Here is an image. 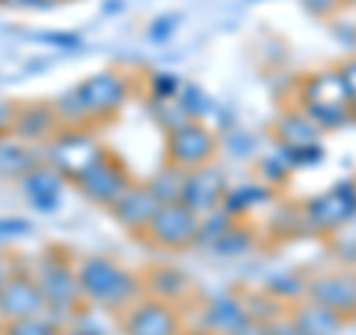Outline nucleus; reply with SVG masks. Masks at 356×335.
<instances>
[{"label":"nucleus","instance_id":"nucleus-1","mask_svg":"<svg viewBox=\"0 0 356 335\" xmlns=\"http://www.w3.org/2000/svg\"><path fill=\"white\" fill-rule=\"evenodd\" d=\"M77 282H81L86 306L113 311V315H125L134 303L146 297L143 276L122 267L116 259H107V255H83L77 261Z\"/></svg>","mask_w":356,"mask_h":335},{"label":"nucleus","instance_id":"nucleus-2","mask_svg":"<svg viewBox=\"0 0 356 335\" xmlns=\"http://www.w3.org/2000/svg\"><path fill=\"white\" fill-rule=\"evenodd\" d=\"M297 107L315 122L321 131H339L353 122V110L344 92L339 69H324L306 74L297 86Z\"/></svg>","mask_w":356,"mask_h":335},{"label":"nucleus","instance_id":"nucleus-3","mask_svg":"<svg viewBox=\"0 0 356 335\" xmlns=\"http://www.w3.org/2000/svg\"><path fill=\"white\" fill-rule=\"evenodd\" d=\"M33 276L39 282V291L44 297V309L54 318H74L83 306L81 282H77V261L60 247H48L33 267Z\"/></svg>","mask_w":356,"mask_h":335},{"label":"nucleus","instance_id":"nucleus-4","mask_svg":"<svg viewBox=\"0 0 356 335\" xmlns=\"http://www.w3.org/2000/svg\"><path fill=\"white\" fill-rule=\"evenodd\" d=\"M107 154L92 128H63L48 146L42 149L44 163H51L69 184H77L92 166Z\"/></svg>","mask_w":356,"mask_h":335},{"label":"nucleus","instance_id":"nucleus-5","mask_svg":"<svg viewBox=\"0 0 356 335\" xmlns=\"http://www.w3.org/2000/svg\"><path fill=\"white\" fill-rule=\"evenodd\" d=\"M74 92L86 110L89 125H102V122H113L122 113V107L128 104L131 81H128V74H122L119 69H104V72L83 77V81L74 86Z\"/></svg>","mask_w":356,"mask_h":335},{"label":"nucleus","instance_id":"nucleus-6","mask_svg":"<svg viewBox=\"0 0 356 335\" xmlns=\"http://www.w3.org/2000/svg\"><path fill=\"white\" fill-rule=\"evenodd\" d=\"M300 208H303L306 234H324V238H330L332 231L348 226L356 217V181L348 178V181L332 184L324 193L306 199Z\"/></svg>","mask_w":356,"mask_h":335},{"label":"nucleus","instance_id":"nucleus-7","mask_svg":"<svg viewBox=\"0 0 356 335\" xmlns=\"http://www.w3.org/2000/svg\"><path fill=\"white\" fill-rule=\"evenodd\" d=\"M217 133L211 131L205 122H184L172 131H166V149H163V161L170 166L191 172L199 166L214 163L217 158Z\"/></svg>","mask_w":356,"mask_h":335},{"label":"nucleus","instance_id":"nucleus-8","mask_svg":"<svg viewBox=\"0 0 356 335\" xmlns=\"http://www.w3.org/2000/svg\"><path fill=\"white\" fill-rule=\"evenodd\" d=\"M196 234H199V217L181 202L161 205L154 214L152 226L143 234V240L149 247H158L166 252H184L196 247Z\"/></svg>","mask_w":356,"mask_h":335},{"label":"nucleus","instance_id":"nucleus-9","mask_svg":"<svg viewBox=\"0 0 356 335\" xmlns=\"http://www.w3.org/2000/svg\"><path fill=\"white\" fill-rule=\"evenodd\" d=\"M131 184H134V178H131V172H128L125 161L107 149L104 158L98 161L74 187H77V193H81L86 202H92V205H98V208L110 211L122 196H125V190H128Z\"/></svg>","mask_w":356,"mask_h":335},{"label":"nucleus","instance_id":"nucleus-10","mask_svg":"<svg viewBox=\"0 0 356 335\" xmlns=\"http://www.w3.org/2000/svg\"><path fill=\"white\" fill-rule=\"evenodd\" d=\"M229 187H232L229 178L217 163L199 166V170H191L184 175L181 205L191 208L196 217H208L222 208V199H226Z\"/></svg>","mask_w":356,"mask_h":335},{"label":"nucleus","instance_id":"nucleus-11","mask_svg":"<svg viewBox=\"0 0 356 335\" xmlns=\"http://www.w3.org/2000/svg\"><path fill=\"white\" fill-rule=\"evenodd\" d=\"M44 311L48 309H44V297L39 291V282H36V276H33V270L13 267L3 291H0V318L6 323H13V320L39 318Z\"/></svg>","mask_w":356,"mask_h":335},{"label":"nucleus","instance_id":"nucleus-12","mask_svg":"<svg viewBox=\"0 0 356 335\" xmlns=\"http://www.w3.org/2000/svg\"><path fill=\"white\" fill-rule=\"evenodd\" d=\"M306 300L327 306L344 320H356V267H344V270L309 279Z\"/></svg>","mask_w":356,"mask_h":335},{"label":"nucleus","instance_id":"nucleus-13","mask_svg":"<svg viewBox=\"0 0 356 335\" xmlns=\"http://www.w3.org/2000/svg\"><path fill=\"white\" fill-rule=\"evenodd\" d=\"M125 335H181V315L175 306L143 297L122 315Z\"/></svg>","mask_w":356,"mask_h":335},{"label":"nucleus","instance_id":"nucleus-14","mask_svg":"<svg viewBox=\"0 0 356 335\" xmlns=\"http://www.w3.org/2000/svg\"><path fill=\"white\" fill-rule=\"evenodd\" d=\"M63 131V122L57 116L54 101H18L13 137H18L27 146H48V142Z\"/></svg>","mask_w":356,"mask_h":335},{"label":"nucleus","instance_id":"nucleus-15","mask_svg":"<svg viewBox=\"0 0 356 335\" xmlns=\"http://www.w3.org/2000/svg\"><path fill=\"white\" fill-rule=\"evenodd\" d=\"M158 208H161V202H158V196L149 190V184L146 181H134L125 190V196L110 208V214H113V220L119 222L122 229L143 240V234H146V229L152 226Z\"/></svg>","mask_w":356,"mask_h":335},{"label":"nucleus","instance_id":"nucleus-16","mask_svg":"<svg viewBox=\"0 0 356 335\" xmlns=\"http://www.w3.org/2000/svg\"><path fill=\"white\" fill-rule=\"evenodd\" d=\"M65 178L54 170L51 163H39L30 175L21 178V190H24V199L33 211L39 214H54L63 205V190H65Z\"/></svg>","mask_w":356,"mask_h":335},{"label":"nucleus","instance_id":"nucleus-17","mask_svg":"<svg viewBox=\"0 0 356 335\" xmlns=\"http://www.w3.org/2000/svg\"><path fill=\"white\" fill-rule=\"evenodd\" d=\"M247 320H250L247 300H241L238 294H217L202 309V323L211 335H235Z\"/></svg>","mask_w":356,"mask_h":335},{"label":"nucleus","instance_id":"nucleus-18","mask_svg":"<svg viewBox=\"0 0 356 335\" xmlns=\"http://www.w3.org/2000/svg\"><path fill=\"white\" fill-rule=\"evenodd\" d=\"M143 291L152 300H161L166 306H181L187 297L193 294V285L178 267L158 264L143 273Z\"/></svg>","mask_w":356,"mask_h":335},{"label":"nucleus","instance_id":"nucleus-19","mask_svg":"<svg viewBox=\"0 0 356 335\" xmlns=\"http://www.w3.org/2000/svg\"><path fill=\"white\" fill-rule=\"evenodd\" d=\"M321 131L300 107H291L273 122V140L280 142V149H303L321 142Z\"/></svg>","mask_w":356,"mask_h":335},{"label":"nucleus","instance_id":"nucleus-20","mask_svg":"<svg viewBox=\"0 0 356 335\" xmlns=\"http://www.w3.org/2000/svg\"><path fill=\"white\" fill-rule=\"evenodd\" d=\"M288 318H291L297 335H341L344 323H348L341 315L330 311L321 303H312V300H303V303L291 306Z\"/></svg>","mask_w":356,"mask_h":335},{"label":"nucleus","instance_id":"nucleus-21","mask_svg":"<svg viewBox=\"0 0 356 335\" xmlns=\"http://www.w3.org/2000/svg\"><path fill=\"white\" fill-rule=\"evenodd\" d=\"M44 158L36 152V146H27L18 137H0V178L6 181H21L24 175H30Z\"/></svg>","mask_w":356,"mask_h":335},{"label":"nucleus","instance_id":"nucleus-22","mask_svg":"<svg viewBox=\"0 0 356 335\" xmlns=\"http://www.w3.org/2000/svg\"><path fill=\"white\" fill-rule=\"evenodd\" d=\"M273 187L267 184H238V187H229L226 199H222V211L232 217V220H247L255 208H261L267 202H273Z\"/></svg>","mask_w":356,"mask_h":335},{"label":"nucleus","instance_id":"nucleus-23","mask_svg":"<svg viewBox=\"0 0 356 335\" xmlns=\"http://www.w3.org/2000/svg\"><path fill=\"white\" fill-rule=\"evenodd\" d=\"M264 294L270 300H276L280 306H297L309 297V282L297 273H276V276L267 279Z\"/></svg>","mask_w":356,"mask_h":335},{"label":"nucleus","instance_id":"nucleus-24","mask_svg":"<svg viewBox=\"0 0 356 335\" xmlns=\"http://www.w3.org/2000/svg\"><path fill=\"white\" fill-rule=\"evenodd\" d=\"M184 170H178V166H170L163 163L158 172L149 178V190L154 196H158L161 205H170V202H181V187H184Z\"/></svg>","mask_w":356,"mask_h":335},{"label":"nucleus","instance_id":"nucleus-25","mask_svg":"<svg viewBox=\"0 0 356 335\" xmlns=\"http://www.w3.org/2000/svg\"><path fill=\"white\" fill-rule=\"evenodd\" d=\"M252 243H255V231L247 226V220H235L232 222V229L214 243V252L226 255V259H235V255L250 252Z\"/></svg>","mask_w":356,"mask_h":335},{"label":"nucleus","instance_id":"nucleus-26","mask_svg":"<svg viewBox=\"0 0 356 335\" xmlns=\"http://www.w3.org/2000/svg\"><path fill=\"white\" fill-rule=\"evenodd\" d=\"M175 104L181 107V113L191 119V122H202L211 113V110H214L208 92H205L202 86H196V83H184L181 92H178V98H175Z\"/></svg>","mask_w":356,"mask_h":335},{"label":"nucleus","instance_id":"nucleus-27","mask_svg":"<svg viewBox=\"0 0 356 335\" xmlns=\"http://www.w3.org/2000/svg\"><path fill=\"white\" fill-rule=\"evenodd\" d=\"M327 247H330L336 261H341L344 267H356V217L348 222V226H341L339 231L330 234Z\"/></svg>","mask_w":356,"mask_h":335},{"label":"nucleus","instance_id":"nucleus-28","mask_svg":"<svg viewBox=\"0 0 356 335\" xmlns=\"http://www.w3.org/2000/svg\"><path fill=\"white\" fill-rule=\"evenodd\" d=\"M232 220L226 211H214V214L208 217H199V234H196V247H205V250H214V243L232 229Z\"/></svg>","mask_w":356,"mask_h":335},{"label":"nucleus","instance_id":"nucleus-29","mask_svg":"<svg viewBox=\"0 0 356 335\" xmlns=\"http://www.w3.org/2000/svg\"><path fill=\"white\" fill-rule=\"evenodd\" d=\"M181 77L172 72H149V98L152 104H170L181 92Z\"/></svg>","mask_w":356,"mask_h":335},{"label":"nucleus","instance_id":"nucleus-30","mask_svg":"<svg viewBox=\"0 0 356 335\" xmlns=\"http://www.w3.org/2000/svg\"><path fill=\"white\" fill-rule=\"evenodd\" d=\"M259 172H261V178H264V184L267 187H282L288 178H291V163H288L285 158H282V152H276V154H270V158H264L261 163H259Z\"/></svg>","mask_w":356,"mask_h":335},{"label":"nucleus","instance_id":"nucleus-31","mask_svg":"<svg viewBox=\"0 0 356 335\" xmlns=\"http://www.w3.org/2000/svg\"><path fill=\"white\" fill-rule=\"evenodd\" d=\"M6 335H63L51 320H44V315L39 318H27V320H13L6 323Z\"/></svg>","mask_w":356,"mask_h":335},{"label":"nucleus","instance_id":"nucleus-32","mask_svg":"<svg viewBox=\"0 0 356 335\" xmlns=\"http://www.w3.org/2000/svg\"><path fill=\"white\" fill-rule=\"evenodd\" d=\"M282 158L291 163V170H309V166H315L324 161V146L315 142V146H303V149H280Z\"/></svg>","mask_w":356,"mask_h":335},{"label":"nucleus","instance_id":"nucleus-33","mask_svg":"<svg viewBox=\"0 0 356 335\" xmlns=\"http://www.w3.org/2000/svg\"><path fill=\"white\" fill-rule=\"evenodd\" d=\"M178 24H181V15H175V13H163V15H154L149 21V39L154 44H163V42H170L175 36V30Z\"/></svg>","mask_w":356,"mask_h":335},{"label":"nucleus","instance_id":"nucleus-34","mask_svg":"<svg viewBox=\"0 0 356 335\" xmlns=\"http://www.w3.org/2000/svg\"><path fill=\"white\" fill-rule=\"evenodd\" d=\"M30 231H33V222L24 217H0V243L27 238Z\"/></svg>","mask_w":356,"mask_h":335},{"label":"nucleus","instance_id":"nucleus-35","mask_svg":"<svg viewBox=\"0 0 356 335\" xmlns=\"http://www.w3.org/2000/svg\"><path fill=\"white\" fill-rule=\"evenodd\" d=\"M339 74H341V83H344V92H348V101H350V110L356 116V57L344 60L336 65Z\"/></svg>","mask_w":356,"mask_h":335},{"label":"nucleus","instance_id":"nucleus-36","mask_svg":"<svg viewBox=\"0 0 356 335\" xmlns=\"http://www.w3.org/2000/svg\"><path fill=\"white\" fill-rule=\"evenodd\" d=\"M36 39L51 44V48H60V51H77L83 44V39L77 36V33H39Z\"/></svg>","mask_w":356,"mask_h":335},{"label":"nucleus","instance_id":"nucleus-37","mask_svg":"<svg viewBox=\"0 0 356 335\" xmlns=\"http://www.w3.org/2000/svg\"><path fill=\"white\" fill-rule=\"evenodd\" d=\"M15 113H18V101L0 98V137H9V133H13Z\"/></svg>","mask_w":356,"mask_h":335},{"label":"nucleus","instance_id":"nucleus-38","mask_svg":"<svg viewBox=\"0 0 356 335\" xmlns=\"http://www.w3.org/2000/svg\"><path fill=\"white\" fill-rule=\"evenodd\" d=\"M57 3H63V0H0L3 9H48Z\"/></svg>","mask_w":356,"mask_h":335},{"label":"nucleus","instance_id":"nucleus-39","mask_svg":"<svg viewBox=\"0 0 356 335\" xmlns=\"http://www.w3.org/2000/svg\"><path fill=\"white\" fill-rule=\"evenodd\" d=\"M235 335H270V323H264V320H255L250 318L243 327L235 332Z\"/></svg>","mask_w":356,"mask_h":335},{"label":"nucleus","instance_id":"nucleus-40","mask_svg":"<svg viewBox=\"0 0 356 335\" xmlns=\"http://www.w3.org/2000/svg\"><path fill=\"white\" fill-rule=\"evenodd\" d=\"M270 335H297L291 318H288V315L273 318V320H270Z\"/></svg>","mask_w":356,"mask_h":335},{"label":"nucleus","instance_id":"nucleus-41","mask_svg":"<svg viewBox=\"0 0 356 335\" xmlns=\"http://www.w3.org/2000/svg\"><path fill=\"white\" fill-rule=\"evenodd\" d=\"M9 270H13V267L0 259V291H3V285H6V279H9Z\"/></svg>","mask_w":356,"mask_h":335},{"label":"nucleus","instance_id":"nucleus-42","mask_svg":"<svg viewBox=\"0 0 356 335\" xmlns=\"http://www.w3.org/2000/svg\"><path fill=\"white\" fill-rule=\"evenodd\" d=\"M63 335H86V332H77V329H69V332H63Z\"/></svg>","mask_w":356,"mask_h":335},{"label":"nucleus","instance_id":"nucleus-43","mask_svg":"<svg viewBox=\"0 0 356 335\" xmlns=\"http://www.w3.org/2000/svg\"><path fill=\"white\" fill-rule=\"evenodd\" d=\"M0 335H3V327H0Z\"/></svg>","mask_w":356,"mask_h":335},{"label":"nucleus","instance_id":"nucleus-44","mask_svg":"<svg viewBox=\"0 0 356 335\" xmlns=\"http://www.w3.org/2000/svg\"><path fill=\"white\" fill-rule=\"evenodd\" d=\"M353 181H356V175H353Z\"/></svg>","mask_w":356,"mask_h":335},{"label":"nucleus","instance_id":"nucleus-45","mask_svg":"<svg viewBox=\"0 0 356 335\" xmlns=\"http://www.w3.org/2000/svg\"><path fill=\"white\" fill-rule=\"evenodd\" d=\"M3 335H6V329H3Z\"/></svg>","mask_w":356,"mask_h":335}]
</instances>
